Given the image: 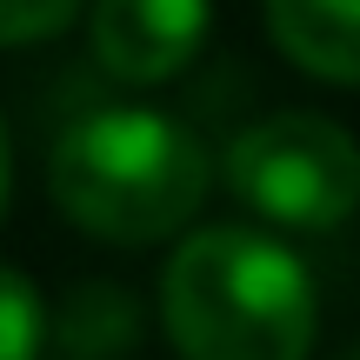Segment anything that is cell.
<instances>
[{
  "instance_id": "cell-1",
  "label": "cell",
  "mask_w": 360,
  "mask_h": 360,
  "mask_svg": "<svg viewBox=\"0 0 360 360\" xmlns=\"http://www.w3.org/2000/svg\"><path fill=\"white\" fill-rule=\"evenodd\" d=\"M160 327L180 360H314V274L267 227H193L160 267Z\"/></svg>"
},
{
  "instance_id": "cell-2",
  "label": "cell",
  "mask_w": 360,
  "mask_h": 360,
  "mask_svg": "<svg viewBox=\"0 0 360 360\" xmlns=\"http://www.w3.org/2000/svg\"><path fill=\"white\" fill-rule=\"evenodd\" d=\"M214 160L187 120L160 107H94L53 141L47 200L107 247H154L200 220Z\"/></svg>"
},
{
  "instance_id": "cell-3",
  "label": "cell",
  "mask_w": 360,
  "mask_h": 360,
  "mask_svg": "<svg viewBox=\"0 0 360 360\" xmlns=\"http://www.w3.org/2000/svg\"><path fill=\"white\" fill-rule=\"evenodd\" d=\"M227 187L281 233H334L360 214V141L314 107L260 114L227 147Z\"/></svg>"
},
{
  "instance_id": "cell-4",
  "label": "cell",
  "mask_w": 360,
  "mask_h": 360,
  "mask_svg": "<svg viewBox=\"0 0 360 360\" xmlns=\"http://www.w3.org/2000/svg\"><path fill=\"white\" fill-rule=\"evenodd\" d=\"M214 34V0H94L87 47L127 87H160L187 74Z\"/></svg>"
},
{
  "instance_id": "cell-5",
  "label": "cell",
  "mask_w": 360,
  "mask_h": 360,
  "mask_svg": "<svg viewBox=\"0 0 360 360\" xmlns=\"http://www.w3.org/2000/svg\"><path fill=\"white\" fill-rule=\"evenodd\" d=\"M287 67L327 87H360V0H260Z\"/></svg>"
},
{
  "instance_id": "cell-6",
  "label": "cell",
  "mask_w": 360,
  "mask_h": 360,
  "mask_svg": "<svg viewBox=\"0 0 360 360\" xmlns=\"http://www.w3.org/2000/svg\"><path fill=\"white\" fill-rule=\"evenodd\" d=\"M53 340L67 360H120L141 340V300L114 281H87L60 300L53 314Z\"/></svg>"
},
{
  "instance_id": "cell-7",
  "label": "cell",
  "mask_w": 360,
  "mask_h": 360,
  "mask_svg": "<svg viewBox=\"0 0 360 360\" xmlns=\"http://www.w3.org/2000/svg\"><path fill=\"white\" fill-rule=\"evenodd\" d=\"M53 334L47 300L20 267L0 260V360H40V340Z\"/></svg>"
},
{
  "instance_id": "cell-8",
  "label": "cell",
  "mask_w": 360,
  "mask_h": 360,
  "mask_svg": "<svg viewBox=\"0 0 360 360\" xmlns=\"http://www.w3.org/2000/svg\"><path fill=\"white\" fill-rule=\"evenodd\" d=\"M94 0H0V47H40L67 34Z\"/></svg>"
},
{
  "instance_id": "cell-9",
  "label": "cell",
  "mask_w": 360,
  "mask_h": 360,
  "mask_svg": "<svg viewBox=\"0 0 360 360\" xmlns=\"http://www.w3.org/2000/svg\"><path fill=\"white\" fill-rule=\"evenodd\" d=\"M7 193H13V147H7V120H0V214H7Z\"/></svg>"
},
{
  "instance_id": "cell-10",
  "label": "cell",
  "mask_w": 360,
  "mask_h": 360,
  "mask_svg": "<svg viewBox=\"0 0 360 360\" xmlns=\"http://www.w3.org/2000/svg\"><path fill=\"white\" fill-rule=\"evenodd\" d=\"M340 360H360V347H347V354H340Z\"/></svg>"
}]
</instances>
